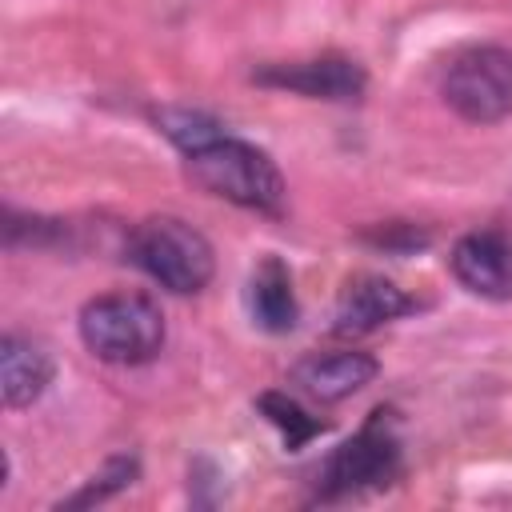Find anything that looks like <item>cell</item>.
Wrapping results in <instances>:
<instances>
[{
  "mask_svg": "<svg viewBox=\"0 0 512 512\" xmlns=\"http://www.w3.org/2000/svg\"><path fill=\"white\" fill-rule=\"evenodd\" d=\"M188 176L204 192H212L228 204L264 212V216H280L284 200H288L284 176L268 160V152H260L256 144H244V140H228V136L212 140L200 152H188Z\"/></svg>",
  "mask_w": 512,
  "mask_h": 512,
  "instance_id": "6da1fadb",
  "label": "cell"
},
{
  "mask_svg": "<svg viewBox=\"0 0 512 512\" xmlns=\"http://www.w3.org/2000/svg\"><path fill=\"white\" fill-rule=\"evenodd\" d=\"M80 340L104 364H144L164 344V316L140 292H108L80 308Z\"/></svg>",
  "mask_w": 512,
  "mask_h": 512,
  "instance_id": "7a4b0ae2",
  "label": "cell"
},
{
  "mask_svg": "<svg viewBox=\"0 0 512 512\" xmlns=\"http://www.w3.org/2000/svg\"><path fill=\"white\" fill-rule=\"evenodd\" d=\"M128 260L144 276H152L160 288L180 292V296L200 292L216 272L212 244L192 224H184L180 216L140 220L128 236Z\"/></svg>",
  "mask_w": 512,
  "mask_h": 512,
  "instance_id": "3957f363",
  "label": "cell"
},
{
  "mask_svg": "<svg viewBox=\"0 0 512 512\" xmlns=\"http://www.w3.org/2000/svg\"><path fill=\"white\" fill-rule=\"evenodd\" d=\"M444 104L468 124H496L512 116V48L472 44L456 52L440 80Z\"/></svg>",
  "mask_w": 512,
  "mask_h": 512,
  "instance_id": "277c9868",
  "label": "cell"
},
{
  "mask_svg": "<svg viewBox=\"0 0 512 512\" xmlns=\"http://www.w3.org/2000/svg\"><path fill=\"white\" fill-rule=\"evenodd\" d=\"M388 412H372V420L332 452L324 464V492L328 496H348L364 488H384L400 472V444L392 424L384 420Z\"/></svg>",
  "mask_w": 512,
  "mask_h": 512,
  "instance_id": "5b68a950",
  "label": "cell"
},
{
  "mask_svg": "<svg viewBox=\"0 0 512 512\" xmlns=\"http://www.w3.org/2000/svg\"><path fill=\"white\" fill-rule=\"evenodd\" d=\"M260 84L288 88L312 100H356L364 92V68L344 56H320V60H292V64H268L256 72Z\"/></svg>",
  "mask_w": 512,
  "mask_h": 512,
  "instance_id": "8992f818",
  "label": "cell"
},
{
  "mask_svg": "<svg viewBox=\"0 0 512 512\" xmlns=\"http://www.w3.org/2000/svg\"><path fill=\"white\" fill-rule=\"evenodd\" d=\"M452 276L484 296V300H512V248L496 232H468L452 248Z\"/></svg>",
  "mask_w": 512,
  "mask_h": 512,
  "instance_id": "52a82bcc",
  "label": "cell"
},
{
  "mask_svg": "<svg viewBox=\"0 0 512 512\" xmlns=\"http://www.w3.org/2000/svg\"><path fill=\"white\" fill-rule=\"evenodd\" d=\"M380 364L368 356V352H316V356H304L296 368H292V384L300 392H308L312 400H324V404H336L360 388H368L376 380Z\"/></svg>",
  "mask_w": 512,
  "mask_h": 512,
  "instance_id": "ba28073f",
  "label": "cell"
},
{
  "mask_svg": "<svg viewBox=\"0 0 512 512\" xmlns=\"http://www.w3.org/2000/svg\"><path fill=\"white\" fill-rule=\"evenodd\" d=\"M416 304L384 276H356L344 284L340 300H336V332L340 336H364L404 312H412Z\"/></svg>",
  "mask_w": 512,
  "mask_h": 512,
  "instance_id": "9c48e42d",
  "label": "cell"
},
{
  "mask_svg": "<svg viewBox=\"0 0 512 512\" xmlns=\"http://www.w3.org/2000/svg\"><path fill=\"white\" fill-rule=\"evenodd\" d=\"M52 384V356L24 336L0 340V392L8 408H28Z\"/></svg>",
  "mask_w": 512,
  "mask_h": 512,
  "instance_id": "30bf717a",
  "label": "cell"
},
{
  "mask_svg": "<svg viewBox=\"0 0 512 512\" xmlns=\"http://www.w3.org/2000/svg\"><path fill=\"white\" fill-rule=\"evenodd\" d=\"M248 312L264 332H292L296 328V292H292V276L284 268L280 256H264L252 268L248 280Z\"/></svg>",
  "mask_w": 512,
  "mask_h": 512,
  "instance_id": "8fae6325",
  "label": "cell"
},
{
  "mask_svg": "<svg viewBox=\"0 0 512 512\" xmlns=\"http://www.w3.org/2000/svg\"><path fill=\"white\" fill-rule=\"evenodd\" d=\"M256 404H260V412L268 416V424L284 436V448H292V452L304 448L312 436L324 432V424H320L316 416H308V412H304L292 396H284V392H264Z\"/></svg>",
  "mask_w": 512,
  "mask_h": 512,
  "instance_id": "7c38bea8",
  "label": "cell"
},
{
  "mask_svg": "<svg viewBox=\"0 0 512 512\" xmlns=\"http://www.w3.org/2000/svg\"><path fill=\"white\" fill-rule=\"evenodd\" d=\"M156 124H160V132H164L184 156L208 148L212 140H220L216 120L204 116V112H192V108H164V112H156Z\"/></svg>",
  "mask_w": 512,
  "mask_h": 512,
  "instance_id": "4fadbf2b",
  "label": "cell"
},
{
  "mask_svg": "<svg viewBox=\"0 0 512 512\" xmlns=\"http://www.w3.org/2000/svg\"><path fill=\"white\" fill-rule=\"evenodd\" d=\"M136 472H140V464H136L132 456H112V460L92 476V484H88L80 496H72L68 504H92V500H104V496L128 488V484L136 480Z\"/></svg>",
  "mask_w": 512,
  "mask_h": 512,
  "instance_id": "5bb4252c",
  "label": "cell"
}]
</instances>
